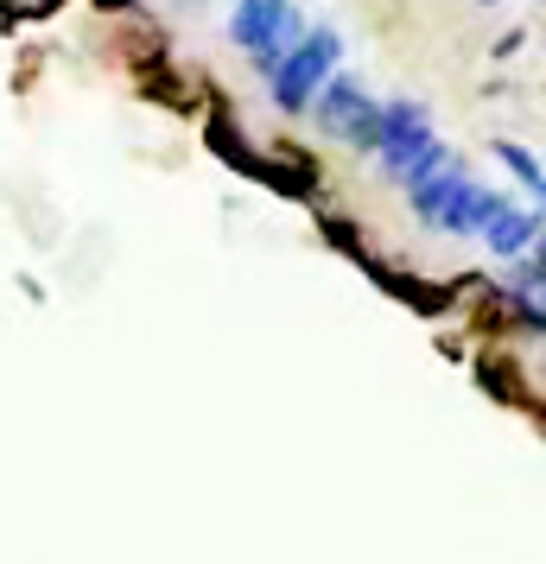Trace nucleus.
Instances as JSON below:
<instances>
[{
    "label": "nucleus",
    "mask_w": 546,
    "mask_h": 564,
    "mask_svg": "<svg viewBox=\"0 0 546 564\" xmlns=\"http://www.w3.org/2000/svg\"><path fill=\"white\" fill-rule=\"evenodd\" d=\"M382 172H388L394 184H407V191H419L426 178H439V172H451V153L439 147V133H432V115H426V102H414V96H394V102H382Z\"/></svg>",
    "instance_id": "nucleus-1"
},
{
    "label": "nucleus",
    "mask_w": 546,
    "mask_h": 564,
    "mask_svg": "<svg viewBox=\"0 0 546 564\" xmlns=\"http://www.w3.org/2000/svg\"><path fill=\"white\" fill-rule=\"evenodd\" d=\"M477 191H483V184H470L464 172L451 165V172H439V178L419 184L407 204H414V216L426 223V229H439V235H470V209H477Z\"/></svg>",
    "instance_id": "nucleus-4"
},
{
    "label": "nucleus",
    "mask_w": 546,
    "mask_h": 564,
    "mask_svg": "<svg viewBox=\"0 0 546 564\" xmlns=\"http://www.w3.org/2000/svg\"><path fill=\"white\" fill-rule=\"evenodd\" d=\"M483 241H490L495 260H521L534 241H540V209H508L495 229H483Z\"/></svg>",
    "instance_id": "nucleus-5"
},
{
    "label": "nucleus",
    "mask_w": 546,
    "mask_h": 564,
    "mask_svg": "<svg viewBox=\"0 0 546 564\" xmlns=\"http://www.w3.org/2000/svg\"><path fill=\"white\" fill-rule=\"evenodd\" d=\"M306 13L292 7V0H235V20H229V39L242 45V52L255 57L260 70L274 77L280 70V57L306 39Z\"/></svg>",
    "instance_id": "nucleus-2"
},
{
    "label": "nucleus",
    "mask_w": 546,
    "mask_h": 564,
    "mask_svg": "<svg viewBox=\"0 0 546 564\" xmlns=\"http://www.w3.org/2000/svg\"><path fill=\"white\" fill-rule=\"evenodd\" d=\"M508 299H521V317H527L534 330H546V285L540 292H508Z\"/></svg>",
    "instance_id": "nucleus-7"
},
{
    "label": "nucleus",
    "mask_w": 546,
    "mask_h": 564,
    "mask_svg": "<svg viewBox=\"0 0 546 564\" xmlns=\"http://www.w3.org/2000/svg\"><path fill=\"white\" fill-rule=\"evenodd\" d=\"M338 57H343V39L331 26L306 32V39L280 57V70H274V102L292 108V115H299V108H312L318 89L338 77Z\"/></svg>",
    "instance_id": "nucleus-3"
},
{
    "label": "nucleus",
    "mask_w": 546,
    "mask_h": 564,
    "mask_svg": "<svg viewBox=\"0 0 546 564\" xmlns=\"http://www.w3.org/2000/svg\"><path fill=\"white\" fill-rule=\"evenodd\" d=\"M495 159H502V165H508V172L527 184V197L546 209V172H540V159L527 153V147H515V140H495Z\"/></svg>",
    "instance_id": "nucleus-6"
}]
</instances>
